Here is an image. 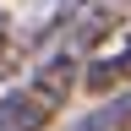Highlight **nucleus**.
<instances>
[{"instance_id": "nucleus-1", "label": "nucleus", "mask_w": 131, "mask_h": 131, "mask_svg": "<svg viewBox=\"0 0 131 131\" xmlns=\"http://www.w3.org/2000/svg\"><path fill=\"white\" fill-rule=\"evenodd\" d=\"M82 82V60L77 55H49L38 71L27 77V88H16L0 98V131H44L55 115L66 109V98L77 93Z\"/></svg>"}, {"instance_id": "nucleus-2", "label": "nucleus", "mask_w": 131, "mask_h": 131, "mask_svg": "<svg viewBox=\"0 0 131 131\" xmlns=\"http://www.w3.org/2000/svg\"><path fill=\"white\" fill-rule=\"evenodd\" d=\"M126 82H131V33H126V44L115 55H93L82 66V88L88 93H120Z\"/></svg>"}, {"instance_id": "nucleus-3", "label": "nucleus", "mask_w": 131, "mask_h": 131, "mask_svg": "<svg viewBox=\"0 0 131 131\" xmlns=\"http://www.w3.org/2000/svg\"><path fill=\"white\" fill-rule=\"evenodd\" d=\"M66 131H131V93H115L104 109L82 115V120H77V126H66Z\"/></svg>"}, {"instance_id": "nucleus-4", "label": "nucleus", "mask_w": 131, "mask_h": 131, "mask_svg": "<svg viewBox=\"0 0 131 131\" xmlns=\"http://www.w3.org/2000/svg\"><path fill=\"white\" fill-rule=\"evenodd\" d=\"M11 44V11H0V49Z\"/></svg>"}]
</instances>
